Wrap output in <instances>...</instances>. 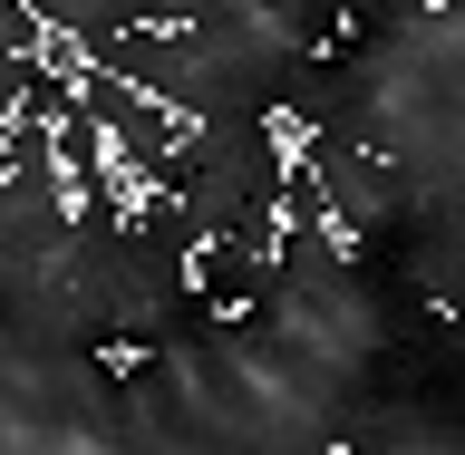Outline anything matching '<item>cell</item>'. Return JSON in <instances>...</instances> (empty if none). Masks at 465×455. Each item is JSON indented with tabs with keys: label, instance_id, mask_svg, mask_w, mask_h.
Returning <instances> with one entry per match:
<instances>
[{
	"label": "cell",
	"instance_id": "1",
	"mask_svg": "<svg viewBox=\"0 0 465 455\" xmlns=\"http://www.w3.org/2000/svg\"><path fill=\"white\" fill-rule=\"evenodd\" d=\"M87 359H97L107 378H136V369H155V340H97Z\"/></svg>",
	"mask_w": 465,
	"mask_h": 455
}]
</instances>
